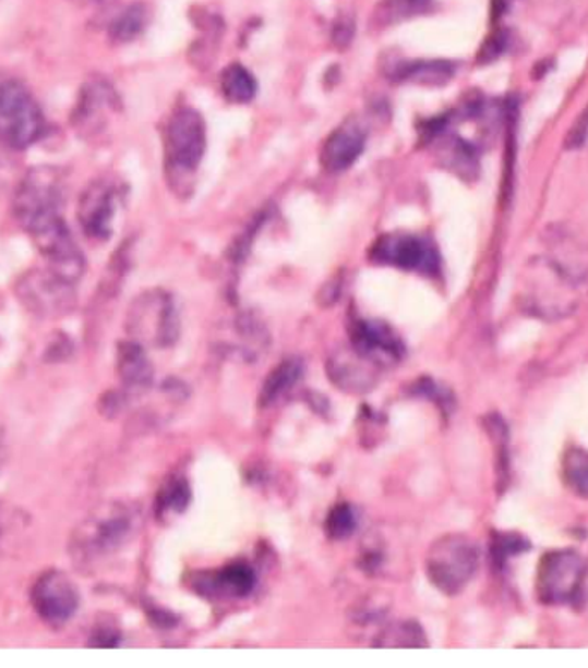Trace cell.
I'll use <instances>...</instances> for the list:
<instances>
[{
  "label": "cell",
  "instance_id": "33",
  "mask_svg": "<svg viewBox=\"0 0 588 668\" xmlns=\"http://www.w3.org/2000/svg\"><path fill=\"white\" fill-rule=\"evenodd\" d=\"M71 354H73V342H71L70 337L64 336V333H58V336L53 337V341L47 345L45 361L59 363V361L70 360Z\"/></svg>",
  "mask_w": 588,
  "mask_h": 668
},
{
  "label": "cell",
  "instance_id": "6",
  "mask_svg": "<svg viewBox=\"0 0 588 668\" xmlns=\"http://www.w3.org/2000/svg\"><path fill=\"white\" fill-rule=\"evenodd\" d=\"M74 286L50 268H32L16 280L14 294L21 306L33 316L58 320L76 308Z\"/></svg>",
  "mask_w": 588,
  "mask_h": 668
},
{
  "label": "cell",
  "instance_id": "26",
  "mask_svg": "<svg viewBox=\"0 0 588 668\" xmlns=\"http://www.w3.org/2000/svg\"><path fill=\"white\" fill-rule=\"evenodd\" d=\"M191 490L187 479L172 478L163 486V490L158 491L157 502H155V512L160 518L164 514H175V512H183L190 503Z\"/></svg>",
  "mask_w": 588,
  "mask_h": 668
},
{
  "label": "cell",
  "instance_id": "24",
  "mask_svg": "<svg viewBox=\"0 0 588 668\" xmlns=\"http://www.w3.org/2000/svg\"><path fill=\"white\" fill-rule=\"evenodd\" d=\"M563 478L580 497H588V452L580 447L566 450L563 458Z\"/></svg>",
  "mask_w": 588,
  "mask_h": 668
},
{
  "label": "cell",
  "instance_id": "19",
  "mask_svg": "<svg viewBox=\"0 0 588 668\" xmlns=\"http://www.w3.org/2000/svg\"><path fill=\"white\" fill-rule=\"evenodd\" d=\"M455 76V64L449 61L399 62L391 70V77L396 82L415 83V85L443 86Z\"/></svg>",
  "mask_w": 588,
  "mask_h": 668
},
{
  "label": "cell",
  "instance_id": "5",
  "mask_svg": "<svg viewBox=\"0 0 588 668\" xmlns=\"http://www.w3.org/2000/svg\"><path fill=\"white\" fill-rule=\"evenodd\" d=\"M127 330L133 341L169 348L179 337V316L171 294L160 289L145 291L131 303Z\"/></svg>",
  "mask_w": 588,
  "mask_h": 668
},
{
  "label": "cell",
  "instance_id": "22",
  "mask_svg": "<svg viewBox=\"0 0 588 668\" xmlns=\"http://www.w3.org/2000/svg\"><path fill=\"white\" fill-rule=\"evenodd\" d=\"M151 21V11L143 2L128 5L109 28L110 40L115 44H130L145 32Z\"/></svg>",
  "mask_w": 588,
  "mask_h": 668
},
{
  "label": "cell",
  "instance_id": "20",
  "mask_svg": "<svg viewBox=\"0 0 588 668\" xmlns=\"http://www.w3.org/2000/svg\"><path fill=\"white\" fill-rule=\"evenodd\" d=\"M301 373H303V366L298 360H286L279 363L265 378L264 387L260 392V408H268L279 401V398H283L292 385L300 380Z\"/></svg>",
  "mask_w": 588,
  "mask_h": 668
},
{
  "label": "cell",
  "instance_id": "39",
  "mask_svg": "<svg viewBox=\"0 0 588 668\" xmlns=\"http://www.w3.org/2000/svg\"><path fill=\"white\" fill-rule=\"evenodd\" d=\"M80 4H97V2H101V0H76Z\"/></svg>",
  "mask_w": 588,
  "mask_h": 668
},
{
  "label": "cell",
  "instance_id": "9",
  "mask_svg": "<svg viewBox=\"0 0 588 668\" xmlns=\"http://www.w3.org/2000/svg\"><path fill=\"white\" fill-rule=\"evenodd\" d=\"M121 181L112 175H98L89 181L77 202V223L92 241H107L115 232V217L121 203Z\"/></svg>",
  "mask_w": 588,
  "mask_h": 668
},
{
  "label": "cell",
  "instance_id": "7",
  "mask_svg": "<svg viewBox=\"0 0 588 668\" xmlns=\"http://www.w3.org/2000/svg\"><path fill=\"white\" fill-rule=\"evenodd\" d=\"M479 568V550L463 536H444L435 542L427 559V574L439 592L456 595L470 583Z\"/></svg>",
  "mask_w": 588,
  "mask_h": 668
},
{
  "label": "cell",
  "instance_id": "14",
  "mask_svg": "<svg viewBox=\"0 0 588 668\" xmlns=\"http://www.w3.org/2000/svg\"><path fill=\"white\" fill-rule=\"evenodd\" d=\"M351 348L373 365L389 366L405 356V344L389 325L381 320L353 318L349 324Z\"/></svg>",
  "mask_w": 588,
  "mask_h": 668
},
{
  "label": "cell",
  "instance_id": "11",
  "mask_svg": "<svg viewBox=\"0 0 588 668\" xmlns=\"http://www.w3.org/2000/svg\"><path fill=\"white\" fill-rule=\"evenodd\" d=\"M370 259L379 265L420 271L425 276H434L439 270V255L434 244L410 232H391L377 238L370 247Z\"/></svg>",
  "mask_w": 588,
  "mask_h": 668
},
{
  "label": "cell",
  "instance_id": "29",
  "mask_svg": "<svg viewBox=\"0 0 588 668\" xmlns=\"http://www.w3.org/2000/svg\"><path fill=\"white\" fill-rule=\"evenodd\" d=\"M528 543L524 536L518 535H501L495 536L492 543V557H494L497 566H503L504 560L509 559L513 555L521 554L527 550Z\"/></svg>",
  "mask_w": 588,
  "mask_h": 668
},
{
  "label": "cell",
  "instance_id": "37",
  "mask_svg": "<svg viewBox=\"0 0 588 668\" xmlns=\"http://www.w3.org/2000/svg\"><path fill=\"white\" fill-rule=\"evenodd\" d=\"M148 617L158 628H172L176 624V619L169 611L154 610L152 614H148Z\"/></svg>",
  "mask_w": 588,
  "mask_h": 668
},
{
  "label": "cell",
  "instance_id": "18",
  "mask_svg": "<svg viewBox=\"0 0 588 668\" xmlns=\"http://www.w3.org/2000/svg\"><path fill=\"white\" fill-rule=\"evenodd\" d=\"M199 593L208 596H240L250 595L255 587V572L247 563H232L223 571L214 572L207 580L199 578Z\"/></svg>",
  "mask_w": 588,
  "mask_h": 668
},
{
  "label": "cell",
  "instance_id": "16",
  "mask_svg": "<svg viewBox=\"0 0 588 668\" xmlns=\"http://www.w3.org/2000/svg\"><path fill=\"white\" fill-rule=\"evenodd\" d=\"M372 361L365 360L351 348V351L334 354L327 365L331 380L345 392L363 393L375 385ZM377 366V365H375Z\"/></svg>",
  "mask_w": 588,
  "mask_h": 668
},
{
  "label": "cell",
  "instance_id": "4",
  "mask_svg": "<svg viewBox=\"0 0 588 668\" xmlns=\"http://www.w3.org/2000/svg\"><path fill=\"white\" fill-rule=\"evenodd\" d=\"M207 150V126L191 107L172 112L164 130V158L172 183L178 175L193 174Z\"/></svg>",
  "mask_w": 588,
  "mask_h": 668
},
{
  "label": "cell",
  "instance_id": "27",
  "mask_svg": "<svg viewBox=\"0 0 588 668\" xmlns=\"http://www.w3.org/2000/svg\"><path fill=\"white\" fill-rule=\"evenodd\" d=\"M443 157L444 166L451 169V171L458 172L463 178H470L479 169L473 146L468 145L463 139L455 138L453 142L447 143Z\"/></svg>",
  "mask_w": 588,
  "mask_h": 668
},
{
  "label": "cell",
  "instance_id": "38",
  "mask_svg": "<svg viewBox=\"0 0 588 668\" xmlns=\"http://www.w3.org/2000/svg\"><path fill=\"white\" fill-rule=\"evenodd\" d=\"M507 0H492V16L494 20L501 16L506 11Z\"/></svg>",
  "mask_w": 588,
  "mask_h": 668
},
{
  "label": "cell",
  "instance_id": "10",
  "mask_svg": "<svg viewBox=\"0 0 588 668\" xmlns=\"http://www.w3.org/2000/svg\"><path fill=\"white\" fill-rule=\"evenodd\" d=\"M585 562L573 550H552L540 559L536 590L540 602L561 605L573 602L584 583Z\"/></svg>",
  "mask_w": 588,
  "mask_h": 668
},
{
  "label": "cell",
  "instance_id": "2",
  "mask_svg": "<svg viewBox=\"0 0 588 668\" xmlns=\"http://www.w3.org/2000/svg\"><path fill=\"white\" fill-rule=\"evenodd\" d=\"M45 130L44 110L28 86L17 80L0 83V139L14 150H26Z\"/></svg>",
  "mask_w": 588,
  "mask_h": 668
},
{
  "label": "cell",
  "instance_id": "1",
  "mask_svg": "<svg viewBox=\"0 0 588 668\" xmlns=\"http://www.w3.org/2000/svg\"><path fill=\"white\" fill-rule=\"evenodd\" d=\"M64 172L59 167H32L14 191V219L29 238L40 234L64 220Z\"/></svg>",
  "mask_w": 588,
  "mask_h": 668
},
{
  "label": "cell",
  "instance_id": "32",
  "mask_svg": "<svg viewBox=\"0 0 588 668\" xmlns=\"http://www.w3.org/2000/svg\"><path fill=\"white\" fill-rule=\"evenodd\" d=\"M121 643V632L110 626H97L89 636L92 648H116Z\"/></svg>",
  "mask_w": 588,
  "mask_h": 668
},
{
  "label": "cell",
  "instance_id": "25",
  "mask_svg": "<svg viewBox=\"0 0 588 668\" xmlns=\"http://www.w3.org/2000/svg\"><path fill=\"white\" fill-rule=\"evenodd\" d=\"M375 644L382 646V648H386V646L423 648V646H427V637L417 622H399V624L391 626L389 629L382 632L381 637L375 640Z\"/></svg>",
  "mask_w": 588,
  "mask_h": 668
},
{
  "label": "cell",
  "instance_id": "35",
  "mask_svg": "<svg viewBox=\"0 0 588 668\" xmlns=\"http://www.w3.org/2000/svg\"><path fill=\"white\" fill-rule=\"evenodd\" d=\"M417 390L427 398H431L432 401L437 402L444 411L449 410V404L453 402V398H451L449 393L446 390L441 389L434 380L431 378H423V380L418 381Z\"/></svg>",
  "mask_w": 588,
  "mask_h": 668
},
{
  "label": "cell",
  "instance_id": "3",
  "mask_svg": "<svg viewBox=\"0 0 588 668\" xmlns=\"http://www.w3.org/2000/svg\"><path fill=\"white\" fill-rule=\"evenodd\" d=\"M133 518L122 506L97 509L85 519L70 539L71 559L80 566L94 562L101 555L121 547L130 536Z\"/></svg>",
  "mask_w": 588,
  "mask_h": 668
},
{
  "label": "cell",
  "instance_id": "17",
  "mask_svg": "<svg viewBox=\"0 0 588 668\" xmlns=\"http://www.w3.org/2000/svg\"><path fill=\"white\" fill-rule=\"evenodd\" d=\"M116 368H118L121 384L124 385V392L142 393L151 389L152 381H154V366L140 342L133 339L119 342Z\"/></svg>",
  "mask_w": 588,
  "mask_h": 668
},
{
  "label": "cell",
  "instance_id": "34",
  "mask_svg": "<svg viewBox=\"0 0 588 668\" xmlns=\"http://www.w3.org/2000/svg\"><path fill=\"white\" fill-rule=\"evenodd\" d=\"M128 393L119 390H110L106 396H101L98 402V410L104 416L116 417L127 405Z\"/></svg>",
  "mask_w": 588,
  "mask_h": 668
},
{
  "label": "cell",
  "instance_id": "40",
  "mask_svg": "<svg viewBox=\"0 0 588 668\" xmlns=\"http://www.w3.org/2000/svg\"><path fill=\"white\" fill-rule=\"evenodd\" d=\"M2 454H4V441H2V429H0V459H2Z\"/></svg>",
  "mask_w": 588,
  "mask_h": 668
},
{
  "label": "cell",
  "instance_id": "36",
  "mask_svg": "<svg viewBox=\"0 0 588 668\" xmlns=\"http://www.w3.org/2000/svg\"><path fill=\"white\" fill-rule=\"evenodd\" d=\"M588 133V107L585 110L584 114L580 116V119L575 122V126L572 127V131L568 133V138H566V148H578V146L584 145L585 139H587Z\"/></svg>",
  "mask_w": 588,
  "mask_h": 668
},
{
  "label": "cell",
  "instance_id": "12",
  "mask_svg": "<svg viewBox=\"0 0 588 668\" xmlns=\"http://www.w3.org/2000/svg\"><path fill=\"white\" fill-rule=\"evenodd\" d=\"M29 598L37 616L53 629L68 624L80 607L76 584L58 569L44 572L35 581Z\"/></svg>",
  "mask_w": 588,
  "mask_h": 668
},
{
  "label": "cell",
  "instance_id": "8",
  "mask_svg": "<svg viewBox=\"0 0 588 668\" xmlns=\"http://www.w3.org/2000/svg\"><path fill=\"white\" fill-rule=\"evenodd\" d=\"M121 112V98L106 77L92 76L77 92L71 112V126L80 138L94 142L106 133L110 121Z\"/></svg>",
  "mask_w": 588,
  "mask_h": 668
},
{
  "label": "cell",
  "instance_id": "31",
  "mask_svg": "<svg viewBox=\"0 0 588 668\" xmlns=\"http://www.w3.org/2000/svg\"><path fill=\"white\" fill-rule=\"evenodd\" d=\"M355 35V20L349 13L339 14L333 28V41L339 49H346Z\"/></svg>",
  "mask_w": 588,
  "mask_h": 668
},
{
  "label": "cell",
  "instance_id": "13",
  "mask_svg": "<svg viewBox=\"0 0 588 668\" xmlns=\"http://www.w3.org/2000/svg\"><path fill=\"white\" fill-rule=\"evenodd\" d=\"M32 241L44 256L47 268H50L53 274L70 280L73 284H77V280L85 276V255L74 241L65 220L35 235Z\"/></svg>",
  "mask_w": 588,
  "mask_h": 668
},
{
  "label": "cell",
  "instance_id": "23",
  "mask_svg": "<svg viewBox=\"0 0 588 668\" xmlns=\"http://www.w3.org/2000/svg\"><path fill=\"white\" fill-rule=\"evenodd\" d=\"M220 89L231 104H248L256 95V80L241 64H229L220 74Z\"/></svg>",
  "mask_w": 588,
  "mask_h": 668
},
{
  "label": "cell",
  "instance_id": "21",
  "mask_svg": "<svg viewBox=\"0 0 588 668\" xmlns=\"http://www.w3.org/2000/svg\"><path fill=\"white\" fill-rule=\"evenodd\" d=\"M432 0H381L373 9L372 23L375 28L399 25L431 8Z\"/></svg>",
  "mask_w": 588,
  "mask_h": 668
},
{
  "label": "cell",
  "instance_id": "28",
  "mask_svg": "<svg viewBox=\"0 0 588 668\" xmlns=\"http://www.w3.org/2000/svg\"><path fill=\"white\" fill-rule=\"evenodd\" d=\"M357 518L349 503H337L325 519V531L333 539H346L353 535Z\"/></svg>",
  "mask_w": 588,
  "mask_h": 668
},
{
  "label": "cell",
  "instance_id": "15",
  "mask_svg": "<svg viewBox=\"0 0 588 668\" xmlns=\"http://www.w3.org/2000/svg\"><path fill=\"white\" fill-rule=\"evenodd\" d=\"M365 124L358 118H348L325 139L321 150V166L329 174H341L357 162L365 150Z\"/></svg>",
  "mask_w": 588,
  "mask_h": 668
},
{
  "label": "cell",
  "instance_id": "30",
  "mask_svg": "<svg viewBox=\"0 0 588 668\" xmlns=\"http://www.w3.org/2000/svg\"><path fill=\"white\" fill-rule=\"evenodd\" d=\"M507 47V33L506 29H495L488 40L483 41L482 49L479 52V62L488 64V62L495 61L500 58L501 53L506 50Z\"/></svg>",
  "mask_w": 588,
  "mask_h": 668
}]
</instances>
